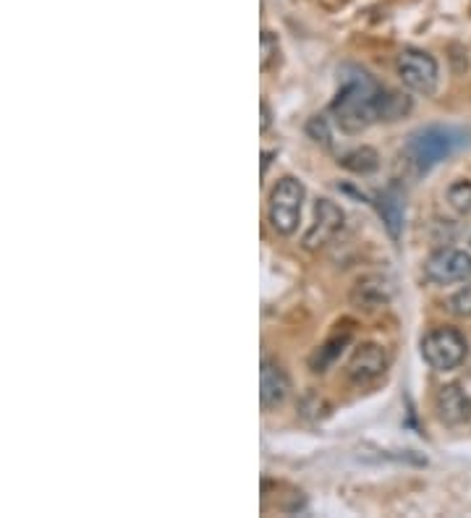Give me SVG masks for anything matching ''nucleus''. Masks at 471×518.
I'll return each mask as SVG.
<instances>
[{"label": "nucleus", "mask_w": 471, "mask_h": 518, "mask_svg": "<svg viewBox=\"0 0 471 518\" xmlns=\"http://www.w3.org/2000/svg\"><path fill=\"white\" fill-rule=\"evenodd\" d=\"M409 110V97L383 87L362 66L346 63L338 69V95L330 113L346 134H362L380 121H398Z\"/></svg>", "instance_id": "1"}, {"label": "nucleus", "mask_w": 471, "mask_h": 518, "mask_svg": "<svg viewBox=\"0 0 471 518\" xmlns=\"http://www.w3.org/2000/svg\"><path fill=\"white\" fill-rule=\"evenodd\" d=\"M469 134L456 126H424L409 134L406 144H403V160L414 173L432 171L437 163H443L458 150L469 147Z\"/></svg>", "instance_id": "2"}, {"label": "nucleus", "mask_w": 471, "mask_h": 518, "mask_svg": "<svg viewBox=\"0 0 471 518\" xmlns=\"http://www.w3.org/2000/svg\"><path fill=\"white\" fill-rule=\"evenodd\" d=\"M307 189L299 178L286 176L280 178L278 184L270 191V202H267V220L278 236H294L301 223V207H304Z\"/></svg>", "instance_id": "3"}, {"label": "nucleus", "mask_w": 471, "mask_h": 518, "mask_svg": "<svg viewBox=\"0 0 471 518\" xmlns=\"http://www.w3.org/2000/svg\"><path fill=\"white\" fill-rule=\"evenodd\" d=\"M469 354L464 333L456 328H437L422 338V356L435 372H451L461 367Z\"/></svg>", "instance_id": "4"}, {"label": "nucleus", "mask_w": 471, "mask_h": 518, "mask_svg": "<svg viewBox=\"0 0 471 518\" xmlns=\"http://www.w3.org/2000/svg\"><path fill=\"white\" fill-rule=\"evenodd\" d=\"M396 69L398 76H401V82L411 89V92H417V95L430 97L432 92L437 89V61L432 58L430 53H424L419 48H406L401 50L396 61Z\"/></svg>", "instance_id": "5"}, {"label": "nucleus", "mask_w": 471, "mask_h": 518, "mask_svg": "<svg viewBox=\"0 0 471 518\" xmlns=\"http://www.w3.org/2000/svg\"><path fill=\"white\" fill-rule=\"evenodd\" d=\"M424 275L435 286H451L471 278V254L461 249H440L424 262Z\"/></svg>", "instance_id": "6"}, {"label": "nucleus", "mask_w": 471, "mask_h": 518, "mask_svg": "<svg viewBox=\"0 0 471 518\" xmlns=\"http://www.w3.org/2000/svg\"><path fill=\"white\" fill-rule=\"evenodd\" d=\"M343 220H346V215H343V210L335 205L333 199H317L314 220L309 225L307 236H304V246L307 249H320V246L330 244L341 233Z\"/></svg>", "instance_id": "7"}, {"label": "nucleus", "mask_w": 471, "mask_h": 518, "mask_svg": "<svg viewBox=\"0 0 471 518\" xmlns=\"http://www.w3.org/2000/svg\"><path fill=\"white\" fill-rule=\"evenodd\" d=\"M388 364L390 359L383 346L364 343V346L356 348L354 356L349 359V377L356 385H372L388 372Z\"/></svg>", "instance_id": "8"}, {"label": "nucleus", "mask_w": 471, "mask_h": 518, "mask_svg": "<svg viewBox=\"0 0 471 518\" xmlns=\"http://www.w3.org/2000/svg\"><path fill=\"white\" fill-rule=\"evenodd\" d=\"M288 393H291V380H288V372L280 367L273 359H265L260 369V401L262 409L273 411L278 409L280 403L286 401Z\"/></svg>", "instance_id": "9"}, {"label": "nucleus", "mask_w": 471, "mask_h": 518, "mask_svg": "<svg viewBox=\"0 0 471 518\" xmlns=\"http://www.w3.org/2000/svg\"><path fill=\"white\" fill-rule=\"evenodd\" d=\"M435 409L445 424L458 427L471 419V398L461 385H443L435 398Z\"/></svg>", "instance_id": "10"}, {"label": "nucleus", "mask_w": 471, "mask_h": 518, "mask_svg": "<svg viewBox=\"0 0 471 518\" xmlns=\"http://www.w3.org/2000/svg\"><path fill=\"white\" fill-rule=\"evenodd\" d=\"M377 212H380V218L388 228L390 239H401L403 225H406V197H403V191L398 186H390L377 197Z\"/></svg>", "instance_id": "11"}, {"label": "nucleus", "mask_w": 471, "mask_h": 518, "mask_svg": "<svg viewBox=\"0 0 471 518\" xmlns=\"http://www.w3.org/2000/svg\"><path fill=\"white\" fill-rule=\"evenodd\" d=\"M390 288L383 278H364L356 283L351 301H354L359 309H377L388 304Z\"/></svg>", "instance_id": "12"}, {"label": "nucleus", "mask_w": 471, "mask_h": 518, "mask_svg": "<svg viewBox=\"0 0 471 518\" xmlns=\"http://www.w3.org/2000/svg\"><path fill=\"white\" fill-rule=\"evenodd\" d=\"M341 165L346 171L359 173V176H367V173H375L380 168V157L372 147H359V150H351L341 157Z\"/></svg>", "instance_id": "13"}, {"label": "nucleus", "mask_w": 471, "mask_h": 518, "mask_svg": "<svg viewBox=\"0 0 471 518\" xmlns=\"http://www.w3.org/2000/svg\"><path fill=\"white\" fill-rule=\"evenodd\" d=\"M448 205L458 212V215H471V181H456L448 189Z\"/></svg>", "instance_id": "14"}, {"label": "nucleus", "mask_w": 471, "mask_h": 518, "mask_svg": "<svg viewBox=\"0 0 471 518\" xmlns=\"http://www.w3.org/2000/svg\"><path fill=\"white\" fill-rule=\"evenodd\" d=\"M262 55H260V69L270 71L273 63L280 61V42L273 32H262Z\"/></svg>", "instance_id": "15"}, {"label": "nucleus", "mask_w": 471, "mask_h": 518, "mask_svg": "<svg viewBox=\"0 0 471 518\" xmlns=\"http://www.w3.org/2000/svg\"><path fill=\"white\" fill-rule=\"evenodd\" d=\"M346 343H349V338H341V341H330L328 346H322L320 351L314 354V359H312V369H314V372H325V367H328V364L333 362L335 356L341 354Z\"/></svg>", "instance_id": "16"}, {"label": "nucleus", "mask_w": 471, "mask_h": 518, "mask_svg": "<svg viewBox=\"0 0 471 518\" xmlns=\"http://www.w3.org/2000/svg\"><path fill=\"white\" fill-rule=\"evenodd\" d=\"M448 312L456 317H471V283L448 299Z\"/></svg>", "instance_id": "17"}, {"label": "nucleus", "mask_w": 471, "mask_h": 518, "mask_svg": "<svg viewBox=\"0 0 471 518\" xmlns=\"http://www.w3.org/2000/svg\"><path fill=\"white\" fill-rule=\"evenodd\" d=\"M307 134L314 139L317 144H322V147H330V129H328V121L322 116H314L309 118L307 123Z\"/></svg>", "instance_id": "18"}, {"label": "nucleus", "mask_w": 471, "mask_h": 518, "mask_svg": "<svg viewBox=\"0 0 471 518\" xmlns=\"http://www.w3.org/2000/svg\"><path fill=\"white\" fill-rule=\"evenodd\" d=\"M260 108H262V123H260V129L267 131V129H270V123H273V110H270V105H267V100H262Z\"/></svg>", "instance_id": "19"}]
</instances>
